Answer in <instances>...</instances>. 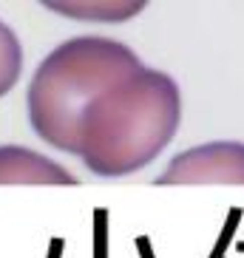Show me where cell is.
Returning <instances> with one entry per match:
<instances>
[{
  "mask_svg": "<svg viewBox=\"0 0 244 258\" xmlns=\"http://www.w3.org/2000/svg\"><path fill=\"white\" fill-rule=\"evenodd\" d=\"M179 119L182 94L173 77L142 66L85 108L77 156L97 176L137 173L168 148Z\"/></svg>",
  "mask_w": 244,
  "mask_h": 258,
  "instance_id": "1",
  "label": "cell"
},
{
  "mask_svg": "<svg viewBox=\"0 0 244 258\" xmlns=\"http://www.w3.org/2000/svg\"><path fill=\"white\" fill-rule=\"evenodd\" d=\"M139 69L137 51L119 40L99 34L66 40L40 62L29 83L26 108L34 134L77 156L85 108Z\"/></svg>",
  "mask_w": 244,
  "mask_h": 258,
  "instance_id": "2",
  "label": "cell"
},
{
  "mask_svg": "<svg viewBox=\"0 0 244 258\" xmlns=\"http://www.w3.org/2000/svg\"><path fill=\"white\" fill-rule=\"evenodd\" d=\"M153 184H244V142H207L182 151Z\"/></svg>",
  "mask_w": 244,
  "mask_h": 258,
  "instance_id": "3",
  "label": "cell"
},
{
  "mask_svg": "<svg viewBox=\"0 0 244 258\" xmlns=\"http://www.w3.org/2000/svg\"><path fill=\"white\" fill-rule=\"evenodd\" d=\"M0 184H80L77 176L48 156L23 148V145H0Z\"/></svg>",
  "mask_w": 244,
  "mask_h": 258,
  "instance_id": "4",
  "label": "cell"
},
{
  "mask_svg": "<svg viewBox=\"0 0 244 258\" xmlns=\"http://www.w3.org/2000/svg\"><path fill=\"white\" fill-rule=\"evenodd\" d=\"M23 71V46L12 29L0 20V97H6Z\"/></svg>",
  "mask_w": 244,
  "mask_h": 258,
  "instance_id": "5",
  "label": "cell"
}]
</instances>
